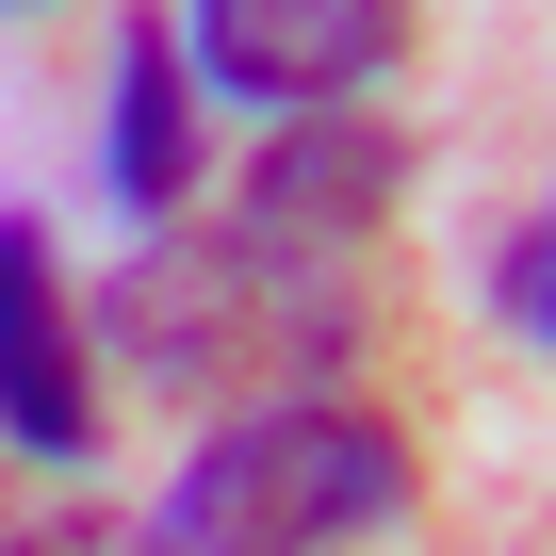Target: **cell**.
Instances as JSON below:
<instances>
[{
    "label": "cell",
    "mask_w": 556,
    "mask_h": 556,
    "mask_svg": "<svg viewBox=\"0 0 556 556\" xmlns=\"http://www.w3.org/2000/svg\"><path fill=\"white\" fill-rule=\"evenodd\" d=\"M491 295H507V328H523V344H556V213H540V229L491 262Z\"/></svg>",
    "instance_id": "8992f818"
},
{
    "label": "cell",
    "mask_w": 556,
    "mask_h": 556,
    "mask_svg": "<svg viewBox=\"0 0 556 556\" xmlns=\"http://www.w3.org/2000/svg\"><path fill=\"white\" fill-rule=\"evenodd\" d=\"M377 523H409V442H393L377 409L295 393V409H229V426L164 475V507H148L131 540H148V556H344V540H377Z\"/></svg>",
    "instance_id": "7a4b0ae2"
},
{
    "label": "cell",
    "mask_w": 556,
    "mask_h": 556,
    "mask_svg": "<svg viewBox=\"0 0 556 556\" xmlns=\"http://www.w3.org/2000/svg\"><path fill=\"white\" fill-rule=\"evenodd\" d=\"M393 115L328 99L278 115V148L245 164V197L213 229H164L115 278V361L180 409H295L312 377H344V344L377 328V229H393Z\"/></svg>",
    "instance_id": "6da1fadb"
},
{
    "label": "cell",
    "mask_w": 556,
    "mask_h": 556,
    "mask_svg": "<svg viewBox=\"0 0 556 556\" xmlns=\"http://www.w3.org/2000/svg\"><path fill=\"white\" fill-rule=\"evenodd\" d=\"M0 442H17V458H83L99 442V344L66 312L34 213H0Z\"/></svg>",
    "instance_id": "277c9868"
},
{
    "label": "cell",
    "mask_w": 556,
    "mask_h": 556,
    "mask_svg": "<svg viewBox=\"0 0 556 556\" xmlns=\"http://www.w3.org/2000/svg\"><path fill=\"white\" fill-rule=\"evenodd\" d=\"M0 556H148V540L99 523V507H17V523H0Z\"/></svg>",
    "instance_id": "52a82bcc"
},
{
    "label": "cell",
    "mask_w": 556,
    "mask_h": 556,
    "mask_svg": "<svg viewBox=\"0 0 556 556\" xmlns=\"http://www.w3.org/2000/svg\"><path fill=\"white\" fill-rule=\"evenodd\" d=\"M409 50V0H180V66L262 115H328Z\"/></svg>",
    "instance_id": "3957f363"
},
{
    "label": "cell",
    "mask_w": 556,
    "mask_h": 556,
    "mask_svg": "<svg viewBox=\"0 0 556 556\" xmlns=\"http://www.w3.org/2000/svg\"><path fill=\"white\" fill-rule=\"evenodd\" d=\"M99 180H115V213L180 229V197H197V66H180V17H115V131H99Z\"/></svg>",
    "instance_id": "5b68a950"
}]
</instances>
